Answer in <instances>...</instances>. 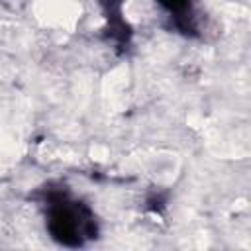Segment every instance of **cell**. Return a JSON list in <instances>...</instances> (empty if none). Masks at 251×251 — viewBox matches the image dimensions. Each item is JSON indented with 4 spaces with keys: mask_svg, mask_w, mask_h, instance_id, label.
Returning <instances> with one entry per match:
<instances>
[{
    "mask_svg": "<svg viewBox=\"0 0 251 251\" xmlns=\"http://www.w3.org/2000/svg\"><path fill=\"white\" fill-rule=\"evenodd\" d=\"M102 14L100 39L120 57L133 49L135 29L126 14V0H96Z\"/></svg>",
    "mask_w": 251,
    "mask_h": 251,
    "instance_id": "7a4b0ae2",
    "label": "cell"
},
{
    "mask_svg": "<svg viewBox=\"0 0 251 251\" xmlns=\"http://www.w3.org/2000/svg\"><path fill=\"white\" fill-rule=\"evenodd\" d=\"M167 202H169V196L167 194H161L157 190V192H153V194H149L145 198V208L149 212H153V214H163L165 208H167Z\"/></svg>",
    "mask_w": 251,
    "mask_h": 251,
    "instance_id": "277c9868",
    "label": "cell"
},
{
    "mask_svg": "<svg viewBox=\"0 0 251 251\" xmlns=\"http://www.w3.org/2000/svg\"><path fill=\"white\" fill-rule=\"evenodd\" d=\"M157 10L165 18V27L171 33H176L184 39H200V0H153Z\"/></svg>",
    "mask_w": 251,
    "mask_h": 251,
    "instance_id": "3957f363",
    "label": "cell"
},
{
    "mask_svg": "<svg viewBox=\"0 0 251 251\" xmlns=\"http://www.w3.org/2000/svg\"><path fill=\"white\" fill-rule=\"evenodd\" d=\"M27 200L39 210L47 237L65 249H82L102 235V222L94 206L75 194L63 178H49L29 190Z\"/></svg>",
    "mask_w": 251,
    "mask_h": 251,
    "instance_id": "6da1fadb",
    "label": "cell"
}]
</instances>
